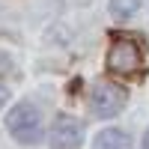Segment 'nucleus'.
<instances>
[{
	"instance_id": "7ed1b4c3",
	"label": "nucleus",
	"mask_w": 149,
	"mask_h": 149,
	"mask_svg": "<svg viewBox=\"0 0 149 149\" xmlns=\"http://www.w3.org/2000/svg\"><path fill=\"white\" fill-rule=\"evenodd\" d=\"M143 66V54L131 39H116L107 51V69L113 74H134Z\"/></svg>"
},
{
	"instance_id": "6e6552de",
	"label": "nucleus",
	"mask_w": 149,
	"mask_h": 149,
	"mask_svg": "<svg viewBox=\"0 0 149 149\" xmlns=\"http://www.w3.org/2000/svg\"><path fill=\"white\" fill-rule=\"evenodd\" d=\"M6 98H9V90H6L3 84H0V107H3V102H6Z\"/></svg>"
},
{
	"instance_id": "20e7f679",
	"label": "nucleus",
	"mask_w": 149,
	"mask_h": 149,
	"mask_svg": "<svg viewBox=\"0 0 149 149\" xmlns=\"http://www.w3.org/2000/svg\"><path fill=\"white\" fill-rule=\"evenodd\" d=\"M84 140V125L69 113H60L51 128V149H78Z\"/></svg>"
},
{
	"instance_id": "f03ea898",
	"label": "nucleus",
	"mask_w": 149,
	"mask_h": 149,
	"mask_svg": "<svg viewBox=\"0 0 149 149\" xmlns=\"http://www.w3.org/2000/svg\"><path fill=\"white\" fill-rule=\"evenodd\" d=\"M125 107V90L116 84H95L93 90H90V110H93V116H116L119 110Z\"/></svg>"
},
{
	"instance_id": "0eeeda50",
	"label": "nucleus",
	"mask_w": 149,
	"mask_h": 149,
	"mask_svg": "<svg viewBox=\"0 0 149 149\" xmlns=\"http://www.w3.org/2000/svg\"><path fill=\"white\" fill-rule=\"evenodd\" d=\"M9 69H12V60H9L6 54H0V74H6Z\"/></svg>"
},
{
	"instance_id": "423d86ee",
	"label": "nucleus",
	"mask_w": 149,
	"mask_h": 149,
	"mask_svg": "<svg viewBox=\"0 0 149 149\" xmlns=\"http://www.w3.org/2000/svg\"><path fill=\"white\" fill-rule=\"evenodd\" d=\"M137 9H140V0H110L113 18H131Z\"/></svg>"
},
{
	"instance_id": "1a4fd4ad",
	"label": "nucleus",
	"mask_w": 149,
	"mask_h": 149,
	"mask_svg": "<svg viewBox=\"0 0 149 149\" xmlns=\"http://www.w3.org/2000/svg\"><path fill=\"white\" fill-rule=\"evenodd\" d=\"M143 149H149V128H146V134H143Z\"/></svg>"
},
{
	"instance_id": "f257e3e1",
	"label": "nucleus",
	"mask_w": 149,
	"mask_h": 149,
	"mask_svg": "<svg viewBox=\"0 0 149 149\" xmlns=\"http://www.w3.org/2000/svg\"><path fill=\"white\" fill-rule=\"evenodd\" d=\"M6 128H9L12 137L18 143H24V146L39 143L42 140V113H39V107L30 104V102L15 104L6 113Z\"/></svg>"
},
{
	"instance_id": "39448f33",
	"label": "nucleus",
	"mask_w": 149,
	"mask_h": 149,
	"mask_svg": "<svg viewBox=\"0 0 149 149\" xmlns=\"http://www.w3.org/2000/svg\"><path fill=\"white\" fill-rule=\"evenodd\" d=\"M93 149H131V143H128V137L119 128H104V131L95 134Z\"/></svg>"
}]
</instances>
